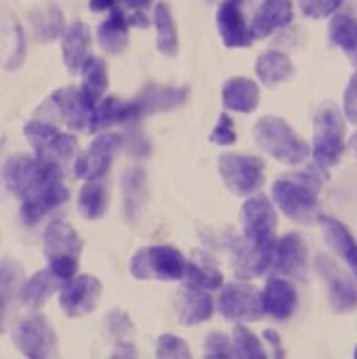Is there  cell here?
Listing matches in <instances>:
<instances>
[{
  "instance_id": "6da1fadb",
  "label": "cell",
  "mask_w": 357,
  "mask_h": 359,
  "mask_svg": "<svg viewBox=\"0 0 357 359\" xmlns=\"http://www.w3.org/2000/svg\"><path fill=\"white\" fill-rule=\"evenodd\" d=\"M324 168L316 165L304 172H296L289 179H278L271 185V198L276 208L287 218H291L298 225H311L320 218V201L318 192L322 187Z\"/></svg>"
},
{
  "instance_id": "7a4b0ae2",
  "label": "cell",
  "mask_w": 357,
  "mask_h": 359,
  "mask_svg": "<svg viewBox=\"0 0 357 359\" xmlns=\"http://www.w3.org/2000/svg\"><path fill=\"white\" fill-rule=\"evenodd\" d=\"M254 139L262 152L285 165H300L309 159L307 142L278 115L260 117L254 126Z\"/></svg>"
},
{
  "instance_id": "3957f363",
  "label": "cell",
  "mask_w": 357,
  "mask_h": 359,
  "mask_svg": "<svg viewBox=\"0 0 357 359\" xmlns=\"http://www.w3.org/2000/svg\"><path fill=\"white\" fill-rule=\"evenodd\" d=\"M5 187L15 198H29L42 187L62 181V168L55 161L29 157V154H13L5 163Z\"/></svg>"
},
{
  "instance_id": "277c9868",
  "label": "cell",
  "mask_w": 357,
  "mask_h": 359,
  "mask_svg": "<svg viewBox=\"0 0 357 359\" xmlns=\"http://www.w3.org/2000/svg\"><path fill=\"white\" fill-rule=\"evenodd\" d=\"M344 113L335 104H324L314 119V163L329 170L339 163L346 148V121Z\"/></svg>"
},
{
  "instance_id": "5b68a950",
  "label": "cell",
  "mask_w": 357,
  "mask_h": 359,
  "mask_svg": "<svg viewBox=\"0 0 357 359\" xmlns=\"http://www.w3.org/2000/svg\"><path fill=\"white\" fill-rule=\"evenodd\" d=\"M185 260L179 249L170 245H152L137 249L130 258L128 271L135 280H159L173 283L185 276Z\"/></svg>"
},
{
  "instance_id": "8992f818",
  "label": "cell",
  "mask_w": 357,
  "mask_h": 359,
  "mask_svg": "<svg viewBox=\"0 0 357 359\" xmlns=\"http://www.w3.org/2000/svg\"><path fill=\"white\" fill-rule=\"evenodd\" d=\"M219 175L227 190L236 196L254 194L265 183L262 161L258 157H250V154H234V152L221 154Z\"/></svg>"
},
{
  "instance_id": "52a82bcc",
  "label": "cell",
  "mask_w": 357,
  "mask_h": 359,
  "mask_svg": "<svg viewBox=\"0 0 357 359\" xmlns=\"http://www.w3.org/2000/svg\"><path fill=\"white\" fill-rule=\"evenodd\" d=\"M13 344L25 357L49 359L58 355V335L51 322L40 313H34L18 322L13 329Z\"/></svg>"
},
{
  "instance_id": "ba28073f",
  "label": "cell",
  "mask_w": 357,
  "mask_h": 359,
  "mask_svg": "<svg viewBox=\"0 0 357 359\" xmlns=\"http://www.w3.org/2000/svg\"><path fill=\"white\" fill-rule=\"evenodd\" d=\"M219 311L229 322H258L267 313L262 293L247 283L223 285L219 295Z\"/></svg>"
},
{
  "instance_id": "9c48e42d",
  "label": "cell",
  "mask_w": 357,
  "mask_h": 359,
  "mask_svg": "<svg viewBox=\"0 0 357 359\" xmlns=\"http://www.w3.org/2000/svg\"><path fill=\"white\" fill-rule=\"evenodd\" d=\"M123 144V137L115 133H100L95 139L90 142V146L77 154L73 172L77 179H104L111 170L115 154L119 152Z\"/></svg>"
},
{
  "instance_id": "30bf717a",
  "label": "cell",
  "mask_w": 357,
  "mask_h": 359,
  "mask_svg": "<svg viewBox=\"0 0 357 359\" xmlns=\"http://www.w3.org/2000/svg\"><path fill=\"white\" fill-rule=\"evenodd\" d=\"M102 283L90 273H80L67 280L60 289V309L67 318H84L97 309L102 298Z\"/></svg>"
},
{
  "instance_id": "8fae6325",
  "label": "cell",
  "mask_w": 357,
  "mask_h": 359,
  "mask_svg": "<svg viewBox=\"0 0 357 359\" xmlns=\"http://www.w3.org/2000/svg\"><path fill=\"white\" fill-rule=\"evenodd\" d=\"M278 241L267 243H252L245 236L241 241L231 243V264H234V276L238 280H252L256 276H262L267 269L274 267Z\"/></svg>"
},
{
  "instance_id": "7c38bea8",
  "label": "cell",
  "mask_w": 357,
  "mask_h": 359,
  "mask_svg": "<svg viewBox=\"0 0 357 359\" xmlns=\"http://www.w3.org/2000/svg\"><path fill=\"white\" fill-rule=\"evenodd\" d=\"M46 104L55 108V113L65 119L67 128L71 133H80V130H88V123H90V115H93V108H95V104H93L86 93L80 88H58L53 90L49 100H46Z\"/></svg>"
},
{
  "instance_id": "4fadbf2b",
  "label": "cell",
  "mask_w": 357,
  "mask_h": 359,
  "mask_svg": "<svg viewBox=\"0 0 357 359\" xmlns=\"http://www.w3.org/2000/svg\"><path fill=\"white\" fill-rule=\"evenodd\" d=\"M316 269L329 289V302L335 313H351V311H355L357 309V285L353 280L327 256L316 258Z\"/></svg>"
},
{
  "instance_id": "5bb4252c",
  "label": "cell",
  "mask_w": 357,
  "mask_h": 359,
  "mask_svg": "<svg viewBox=\"0 0 357 359\" xmlns=\"http://www.w3.org/2000/svg\"><path fill=\"white\" fill-rule=\"evenodd\" d=\"M243 229L245 238L252 243L276 241V210L271 201L262 194L250 196L243 203Z\"/></svg>"
},
{
  "instance_id": "9a60e30c",
  "label": "cell",
  "mask_w": 357,
  "mask_h": 359,
  "mask_svg": "<svg viewBox=\"0 0 357 359\" xmlns=\"http://www.w3.org/2000/svg\"><path fill=\"white\" fill-rule=\"evenodd\" d=\"M216 29H219V36L227 49L250 46L254 40L252 27L245 25L243 0H223L216 11Z\"/></svg>"
},
{
  "instance_id": "2e32d148",
  "label": "cell",
  "mask_w": 357,
  "mask_h": 359,
  "mask_svg": "<svg viewBox=\"0 0 357 359\" xmlns=\"http://www.w3.org/2000/svg\"><path fill=\"white\" fill-rule=\"evenodd\" d=\"M190 97L188 86H159V84H148L142 88V93L135 97L139 115H154V113H168L175 108L183 106Z\"/></svg>"
},
{
  "instance_id": "e0dca14e",
  "label": "cell",
  "mask_w": 357,
  "mask_h": 359,
  "mask_svg": "<svg viewBox=\"0 0 357 359\" xmlns=\"http://www.w3.org/2000/svg\"><path fill=\"white\" fill-rule=\"evenodd\" d=\"M142 119L139 115L137 102H121L119 97H104L100 104H95L88 123V133L100 135L102 130L115 126V123H135Z\"/></svg>"
},
{
  "instance_id": "ac0fdd59",
  "label": "cell",
  "mask_w": 357,
  "mask_h": 359,
  "mask_svg": "<svg viewBox=\"0 0 357 359\" xmlns=\"http://www.w3.org/2000/svg\"><path fill=\"white\" fill-rule=\"evenodd\" d=\"M276 276H289V278H302L307 269V247L298 231H289L278 241L274 267Z\"/></svg>"
},
{
  "instance_id": "d6986e66",
  "label": "cell",
  "mask_w": 357,
  "mask_h": 359,
  "mask_svg": "<svg viewBox=\"0 0 357 359\" xmlns=\"http://www.w3.org/2000/svg\"><path fill=\"white\" fill-rule=\"evenodd\" d=\"M214 313V302L206 289L185 285L177 293V316L183 326H196L203 324Z\"/></svg>"
},
{
  "instance_id": "ffe728a7",
  "label": "cell",
  "mask_w": 357,
  "mask_h": 359,
  "mask_svg": "<svg viewBox=\"0 0 357 359\" xmlns=\"http://www.w3.org/2000/svg\"><path fill=\"white\" fill-rule=\"evenodd\" d=\"M67 198H69V192H67V187L62 181H55L51 185L42 187L40 192H36L34 196H29V198L22 201V208H20L22 223L29 225V227L40 223L49 212H53L60 205H65Z\"/></svg>"
},
{
  "instance_id": "44dd1931",
  "label": "cell",
  "mask_w": 357,
  "mask_h": 359,
  "mask_svg": "<svg viewBox=\"0 0 357 359\" xmlns=\"http://www.w3.org/2000/svg\"><path fill=\"white\" fill-rule=\"evenodd\" d=\"M293 20V0H262L254 20L252 36L254 40H265L274 31L291 25Z\"/></svg>"
},
{
  "instance_id": "7402d4cb",
  "label": "cell",
  "mask_w": 357,
  "mask_h": 359,
  "mask_svg": "<svg viewBox=\"0 0 357 359\" xmlns=\"http://www.w3.org/2000/svg\"><path fill=\"white\" fill-rule=\"evenodd\" d=\"M62 57L69 73H82L86 62L90 60V29L86 22H73L62 38Z\"/></svg>"
},
{
  "instance_id": "603a6c76",
  "label": "cell",
  "mask_w": 357,
  "mask_h": 359,
  "mask_svg": "<svg viewBox=\"0 0 357 359\" xmlns=\"http://www.w3.org/2000/svg\"><path fill=\"white\" fill-rule=\"evenodd\" d=\"M262 300H265V309L274 320L285 322L293 316V311L298 306V293L289 280L274 276L271 280H267L265 289H262Z\"/></svg>"
},
{
  "instance_id": "cb8c5ba5",
  "label": "cell",
  "mask_w": 357,
  "mask_h": 359,
  "mask_svg": "<svg viewBox=\"0 0 357 359\" xmlns=\"http://www.w3.org/2000/svg\"><path fill=\"white\" fill-rule=\"evenodd\" d=\"M42 243H44L42 252H44L46 260H55L62 256L80 258V254H82V241L77 236V231L69 223H62V221H53L44 229Z\"/></svg>"
},
{
  "instance_id": "d4e9b609",
  "label": "cell",
  "mask_w": 357,
  "mask_h": 359,
  "mask_svg": "<svg viewBox=\"0 0 357 359\" xmlns=\"http://www.w3.org/2000/svg\"><path fill=\"white\" fill-rule=\"evenodd\" d=\"M223 106L227 111L234 113H252L258 108L260 102V88L254 80L250 77H229V80L223 84Z\"/></svg>"
},
{
  "instance_id": "484cf974",
  "label": "cell",
  "mask_w": 357,
  "mask_h": 359,
  "mask_svg": "<svg viewBox=\"0 0 357 359\" xmlns=\"http://www.w3.org/2000/svg\"><path fill=\"white\" fill-rule=\"evenodd\" d=\"M121 192H123V214H126V221L135 225L148 203V179L144 168H133L123 175Z\"/></svg>"
},
{
  "instance_id": "4316f807",
  "label": "cell",
  "mask_w": 357,
  "mask_h": 359,
  "mask_svg": "<svg viewBox=\"0 0 357 359\" xmlns=\"http://www.w3.org/2000/svg\"><path fill=\"white\" fill-rule=\"evenodd\" d=\"M318 223L322 225L324 238H327L329 247L333 249L335 254H339L344 258V262L349 264V269L353 271L355 280H357V243L351 236V231L337 221L333 216H324L320 214Z\"/></svg>"
},
{
  "instance_id": "83f0119b",
  "label": "cell",
  "mask_w": 357,
  "mask_h": 359,
  "mask_svg": "<svg viewBox=\"0 0 357 359\" xmlns=\"http://www.w3.org/2000/svg\"><path fill=\"white\" fill-rule=\"evenodd\" d=\"M60 285H65V280H60L51 269H42L36 271L29 280H25L18 298L27 309H40L49 302V298L58 291Z\"/></svg>"
},
{
  "instance_id": "f1b7e54d",
  "label": "cell",
  "mask_w": 357,
  "mask_h": 359,
  "mask_svg": "<svg viewBox=\"0 0 357 359\" xmlns=\"http://www.w3.org/2000/svg\"><path fill=\"white\" fill-rule=\"evenodd\" d=\"M128 18L123 15L121 9H111V15L97 27V44L102 51L119 55L128 46Z\"/></svg>"
},
{
  "instance_id": "f546056e",
  "label": "cell",
  "mask_w": 357,
  "mask_h": 359,
  "mask_svg": "<svg viewBox=\"0 0 357 359\" xmlns=\"http://www.w3.org/2000/svg\"><path fill=\"white\" fill-rule=\"evenodd\" d=\"M254 71H256V77L262 86L274 88L293 77V62L287 53L265 51L262 55H258Z\"/></svg>"
},
{
  "instance_id": "4dcf8cb0",
  "label": "cell",
  "mask_w": 357,
  "mask_h": 359,
  "mask_svg": "<svg viewBox=\"0 0 357 359\" xmlns=\"http://www.w3.org/2000/svg\"><path fill=\"white\" fill-rule=\"evenodd\" d=\"M108 185L104 179H88L80 187V196H77V212L86 221H97L108 212Z\"/></svg>"
},
{
  "instance_id": "1f68e13d",
  "label": "cell",
  "mask_w": 357,
  "mask_h": 359,
  "mask_svg": "<svg viewBox=\"0 0 357 359\" xmlns=\"http://www.w3.org/2000/svg\"><path fill=\"white\" fill-rule=\"evenodd\" d=\"M185 280L206 291L223 287V273L216 267V260L206 252H194V256L185 262Z\"/></svg>"
},
{
  "instance_id": "d6a6232c",
  "label": "cell",
  "mask_w": 357,
  "mask_h": 359,
  "mask_svg": "<svg viewBox=\"0 0 357 359\" xmlns=\"http://www.w3.org/2000/svg\"><path fill=\"white\" fill-rule=\"evenodd\" d=\"M154 29H157V49L166 57H177L179 55V29L175 22L173 9L168 3L154 5Z\"/></svg>"
},
{
  "instance_id": "836d02e7",
  "label": "cell",
  "mask_w": 357,
  "mask_h": 359,
  "mask_svg": "<svg viewBox=\"0 0 357 359\" xmlns=\"http://www.w3.org/2000/svg\"><path fill=\"white\" fill-rule=\"evenodd\" d=\"M329 40L344 51V55L353 62L357 69V20L349 13L331 15L329 25Z\"/></svg>"
},
{
  "instance_id": "e575fe53",
  "label": "cell",
  "mask_w": 357,
  "mask_h": 359,
  "mask_svg": "<svg viewBox=\"0 0 357 359\" xmlns=\"http://www.w3.org/2000/svg\"><path fill=\"white\" fill-rule=\"evenodd\" d=\"M82 75H84L82 90L86 93V97L93 104H100L104 100V95H106L108 84H111V80H108V65L102 57H93L90 55Z\"/></svg>"
},
{
  "instance_id": "d590c367",
  "label": "cell",
  "mask_w": 357,
  "mask_h": 359,
  "mask_svg": "<svg viewBox=\"0 0 357 359\" xmlns=\"http://www.w3.org/2000/svg\"><path fill=\"white\" fill-rule=\"evenodd\" d=\"M75 152H77V139H75V135L73 133H58L38 152V157L55 161V163H65L67 159L73 157Z\"/></svg>"
},
{
  "instance_id": "8d00e7d4",
  "label": "cell",
  "mask_w": 357,
  "mask_h": 359,
  "mask_svg": "<svg viewBox=\"0 0 357 359\" xmlns=\"http://www.w3.org/2000/svg\"><path fill=\"white\" fill-rule=\"evenodd\" d=\"M111 333L113 337H117V346H115V353L113 357H137V351L130 341H126V337L135 331L133 322L128 320V316L123 313V311H113L111 313Z\"/></svg>"
},
{
  "instance_id": "74e56055",
  "label": "cell",
  "mask_w": 357,
  "mask_h": 359,
  "mask_svg": "<svg viewBox=\"0 0 357 359\" xmlns=\"http://www.w3.org/2000/svg\"><path fill=\"white\" fill-rule=\"evenodd\" d=\"M231 339H234V346H236V353L241 359H265L267 357L265 348H262V344H260V339L241 322L234 326Z\"/></svg>"
},
{
  "instance_id": "f35d334b",
  "label": "cell",
  "mask_w": 357,
  "mask_h": 359,
  "mask_svg": "<svg viewBox=\"0 0 357 359\" xmlns=\"http://www.w3.org/2000/svg\"><path fill=\"white\" fill-rule=\"evenodd\" d=\"M0 273H3V283H0V287H3V318H7L9 302L13 300V295L20 293V289H22V285H20L22 271H20V267L13 260H3Z\"/></svg>"
},
{
  "instance_id": "ab89813d",
  "label": "cell",
  "mask_w": 357,
  "mask_h": 359,
  "mask_svg": "<svg viewBox=\"0 0 357 359\" xmlns=\"http://www.w3.org/2000/svg\"><path fill=\"white\" fill-rule=\"evenodd\" d=\"M22 133H25V137L29 139V144H31V148H34V152L38 154V152L46 146V142H49L51 137H55L60 130H58V126H53V123H49V121L31 119V121L25 123Z\"/></svg>"
},
{
  "instance_id": "60d3db41",
  "label": "cell",
  "mask_w": 357,
  "mask_h": 359,
  "mask_svg": "<svg viewBox=\"0 0 357 359\" xmlns=\"http://www.w3.org/2000/svg\"><path fill=\"white\" fill-rule=\"evenodd\" d=\"M154 355L159 359H190V346L181 337L166 333L157 339Z\"/></svg>"
},
{
  "instance_id": "b9f144b4",
  "label": "cell",
  "mask_w": 357,
  "mask_h": 359,
  "mask_svg": "<svg viewBox=\"0 0 357 359\" xmlns=\"http://www.w3.org/2000/svg\"><path fill=\"white\" fill-rule=\"evenodd\" d=\"M36 38L40 42H49V40H55L58 36L65 34V15H62L60 9L51 7L49 11L44 13V18H42V25L36 27Z\"/></svg>"
},
{
  "instance_id": "7bdbcfd3",
  "label": "cell",
  "mask_w": 357,
  "mask_h": 359,
  "mask_svg": "<svg viewBox=\"0 0 357 359\" xmlns=\"http://www.w3.org/2000/svg\"><path fill=\"white\" fill-rule=\"evenodd\" d=\"M208 359H231V357H238L236 346H234V339H229L223 333H210L206 339V353Z\"/></svg>"
},
{
  "instance_id": "ee69618b",
  "label": "cell",
  "mask_w": 357,
  "mask_h": 359,
  "mask_svg": "<svg viewBox=\"0 0 357 359\" xmlns=\"http://www.w3.org/2000/svg\"><path fill=\"white\" fill-rule=\"evenodd\" d=\"M298 5L307 18L322 20V18L335 15L337 9L344 5V0H298Z\"/></svg>"
},
{
  "instance_id": "f6af8a7d",
  "label": "cell",
  "mask_w": 357,
  "mask_h": 359,
  "mask_svg": "<svg viewBox=\"0 0 357 359\" xmlns=\"http://www.w3.org/2000/svg\"><path fill=\"white\" fill-rule=\"evenodd\" d=\"M210 142L216 146H231L236 142V130H234V121L227 113L219 115V121H216L214 130L210 133Z\"/></svg>"
},
{
  "instance_id": "bcb514c9",
  "label": "cell",
  "mask_w": 357,
  "mask_h": 359,
  "mask_svg": "<svg viewBox=\"0 0 357 359\" xmlns=\"http://www.w3.org/2000/svg\"><path fill=\"white\" fill-rule=\"evenodd\" d=\"M344 117L357 126V71L351 75V80L344 88Z\"/></svg>"
},
{
  "instance_id": "7dc6e473",
  "label": "cell",
  "mask_w": 357,
  "mask_h": 359,
  "mask_svg": "<svg viewBox=\"0 0 357 359\" xmlns=\"http://www.w3.org/2000/svg\"><path fill=\"white\" fill-rule=\"evenodd\" d=\"M49 269L60 278V280H71L77 276V258L75 256H62L55 260H49Z\"/></svg>"
},
{
  "instance_id": "c3c4849f",
  "label": "cell",
  "mask_w": 357,
  "mask_h": 359,
  "mask_svg": "<svg viewBox=\"0 0 357 359\" xmlns=\"http://www.w3.org/2000/svg\"><path fill=\"white\" fill-rule=\"evenodd\" d=\"M262 335H265V339L269 341V346L274 348V353H276V357L278 359H283L285 357V348H283V341H281V335H278L274 329H267L265 333H262Z\"/></svg>"
},
{
  "instance_id": "681fc988",
  "label": "cell",
  "mask_w": 357,
  "mask_h": 359,
  "mask_svg": "<svg viewBox=\"0 0 357 359\" xmlns=\"http://www.w3.org/2000/svg\"><path fill=\"white\" fill-rule=\"evenodd\" d=\"M115 5H117V0H88V9L95 13L111 11V9H115Z\"/></svg>"
},
{
  "instance_id": "f907efd6",
  "label": "cell",
  "mask_w": 357,
  "mask_h": 359,
  "mask_svg": "<svg viewBox=\"0 0 357 359\" xmlns=\"http://www.w3.org/2000/svg\"><path fill=\"white\" fill-rule=\"evenodd\" d=\"M128 22H130V27H139V29H146L150 25L148 15H144V11H135L128 18Z\"/></svg>"
},
{
  "instance_id": "816d5d0a",
  "label": "cell",
  "mask_w": 357,
  "mask_h": 359,
  "mask_svg": "<svg viewBox=\"0 0 357 359\" xmlns=\"http://www.w3.org/2000/svg\"><path fill=\"white\" fill-rule=\"evenodd\" d=\"M133 11H144V9H148L150 7V3L152 0H123Z\"/></svg>"
},
{
  "instance_id": "f5cc1de1",
  "label": "cell",
  "mask_w": 357,
  "mask_h": 359,
  "mask_svg": "<svg viewBox=\"0 0 357 359\" xmlns=\"http://www.w3.org/2000/svg\"><path fill=\"white\" fill-rule=\"evenodd\" d=\"M349 146H351V150H353V152L357 154V133H355V135L351 137V142H349Z\"/></svg>"
},
{
  "instance_id": "db71d44e",
  "label": "cell",
  "mask_w": 357,
  "mask_h": 359,
  "mask_svg": "<svg viewBox=\"0 0 357 359\" xmlns=\"http://www.w3.org/2000/svg\"><path fill=\"white\" fill-rule=\"evenodd\" d=\"M355 359H357V348H355Z\"/></svg>"
}]
</instances>
